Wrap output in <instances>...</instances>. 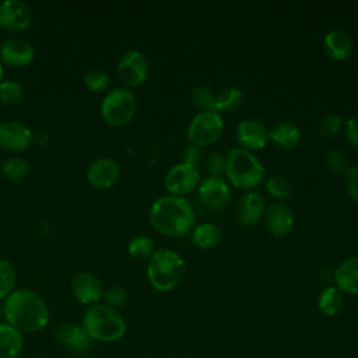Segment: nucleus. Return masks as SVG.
I'll return each mask as SVG.
<instances>
[{
    "label": "nucleus",
    "mask_w": 358,
    "mask_h": 358,
    "mask_svg": "<svg viewBox=\"0 0 358 358\" xmlns=\"http://www.w3.org/2000/svg\"><path fill=\"white\" fill-rule=\"evenodd\" d=\"M344 134L347 141L358 150V116L350 117L344 124Z\"/></svg>",
    "instance_id": "nucleus-39"
},
{
    "label": "nucleus",
    "mask_w": 358,
    "mask_h": 358,
    "mask_svg": "<svg viewBox=\"0 0 358 358\" xmlns=\"http://www.w3.org/2000/svg\"><path fill=\"white\" fill-rule=\"evenodd\" d=\"M85 178L96 189H109L120 178V165L110 157H99L88 165Z\"/></svg>",
    "instance_id": "nucleus-16"
},
{
    "label": "nucleus",
    "mask_w": 358,
    "mask_h": 358,
    "mask_svg": "<svg viewBox=\"0 0 358 358\" xmlns=\"http://www.w3.org/2000/svg\"><path fill=\"white\" fill-rule=\"evenodd\" d=\"M243 102V92L238 87L222 88L218 94H214L211 110L213 112H232L238 109Z\"/></svg>",
    "instance_id": "nucleus-26"
},
{
    "label": "nucleus",
    "mask_w": 358,
    "mask_h": 358,
    "mask_svg": "<svg viewBox=\"0 0 358 358\" xmlns=\"http://www.w3.org/2000/svg\"><path fill=\"white\" fill-rule=\"evenodd\" d=\"M148 220L157 232L169 238H179L193 229L196 214L185 197L166 194L152 201Z\"/></svg>",
    "instance_id": "nucleus-2"
},
{
    "label": "nucleus",
    "mask_w": 358,
    "mask_h": 358,
    "mask_svg": "<svg viewBox=\"0 0 358 358\" xmlns=\"http://www.w3.org/2000/svg\"><path fill=\"white\" fill-rule=\"evenodd\" d=\"M127 252L131 257L138 259V260L150 259L152 256V253L155 252V243L151 238H148L145 235H137L130 239V242L127 245Z\"/></svg>",
    "instance_id": "nucleus-29"
},
{
    "label": "nucleus",
    "mask_w": 358,
    "mask_h": 358,
    "mask_svg": "<svg viewBox=\"0 0 358 358\" xmlns=\"http://www.w3.org/2000/svg\"><path fill=\"white\" fill-rule=\"evenodd\" d=\"M81 327L92 341L115 343L126 334L123 316L105 303H95L85 309Z\"/></svg>",
    "instance_id": "nucleus-3"
},
{
    "label": "nucleus",
    "mask_w": 358,
    "mask_h": 358,
    "mask_svg": "<svg viewBox=\"0 0 358 358\" xmlns=\"http://www.w3.org/2000/svg\"><path fill=\"white\" fill-rule=\"evenodd\" d=\"M192 242L200 249H213L222 241V229L213 222H201L192 229Z\"/></svg>",
    "instance_id": "nucleus-24"
},
{
    "label": "nucleus",
    "mask_w": 358,
    "mask_h": 358,
    "mask_svg": "<svg viewBox=\"0 0 358 358\" xmlns=\"http://www.w3.org/2000/svg\"><path fill=\"white\" fill-rule=\"evenodd\" d=\"M29 164L20 157H10L1 164V175L10 182H22L29 176Z\"/></svg>",
    "instance_id": "nucleus-27"
},
{
    "label": "nucleus",
    "mask_w": 358,
    "mask_h": 358,
    "mask_svg": "<svg viewBox=\"0 0 358 358\" xmlns=\"http://www.w3.org/2000/svg\"><path fill=\"white\" fill-rule=\"evenodd\" d=\"M3 315L7 323L22 333H36L49 323V308L45 299L28 288L14 289L3 303Z\"/></svg>",
    "instance_id": "nucleus-1"
},
{
    "label": "nucleus",
    "mask_w": 358,
    "mask_h": 358,
    "mask_svg": "<svg viewBox=\"0 0 358 358\" xmlns=\"http://www.w3.org/2000/svg\"><path fill=\"white\" fill-rule=\"evenodd\" d=\"M3 73H4V71H3V63L0 62V83L3 81Z\"/></svg>",
    "instance_id": "nucleus-41"
},
{
    "label": "nucleus",
    "mask_w": 358,
    "mask_h": 358,
    "mask_svg": "<svg viewBox=\"0 0 358 358\" xmlns=\"http://www.w3.org/2000/svg\"><path fill=\"white\" fill-rule=\"evenodd\" d=\"M34 140L31 129L20 120H7L0 123V148L21 152L27 150Z\"/></svg>",
    "instance_id": "nucleus-14"
},
{
    "label": "nucleus",
    "mask_w": 358,
    "mask_h": 358,
    "mask_svg": "<svg viewBox=\"0 0 358 358\" xmlns=\"http://www.w3.org/2000/svg\"><path fill=\"white\" fill-rule=\"evenodd\" d=\"M24 348V334L7 322H0V358H17Z\"/></svg>",
    "instance_id": "nucleus-22"
},
{
    "label": "nucleus",
    "mask_w": 358,
    "mask_h": 358,
    "mask_svg": "<svg viewBox=\"0 0 358 358\" xmlns=\"http://www.w3.org/2000/svg\"><path fill=\"white\" fill-rule=\"evenodd\" d=\"M324 164L326 166L334 173H344L350 169V159L348 157L336 148H330L324 152Z\"/></svg>",
    "instance_id": "nucleus-33"
},
{
    "label": "nucleus",
    "mask_w": 358,
    "mask_h": 358,
    "mask_svg": "<svg viewBox=\"0 0 358 358\" xmlns=\"http://www.w3.org/2000/svg\"><path fill=\"white\" fill-rule=\"evenodd\" d=\"M83 83L85 88L91 92H105L110 85V77L106 71L101 69H91L84 74Z\"/></svg>",
    "instance_id": "nucleus-31"
},
{
    "label": "nucleus",
    "mask_w": 358,
    "mask_h": 358,
    "mask_svg": "<svg viewBox=\"0 0 358 358\" xmlns=\"http://www.w3.org/2000/svg\"><path fill=\"white\" fill-rule=\"evenodd\" d=\"M264 187H266L267 193L275 200H287L288 197H291L292 190H294L291 180L281 175L268 178L264 183Z\"/></svg>",
    "instance_id": "nucleus-28"
},
{
    "label": "nucleus",
    "mask_w": 358,
    "mask_h": 358,
    "mask_svg": "<svg viewBox=\"0 0 358 358\" xmlns=\"http://www.w3.org/2000/svg\"><path fill=\"white\" fill-rule=\"evenodd\" d=\"M224 175L235 187L250 190L263 182L266 169L253 152L235 147L225 154Z\"/></svg>",
    "instance_id": "nucleus-5"
},
{
    "label": "nucleus",
    "mask_w": 358,
    "mask_h": 358,
    "mask_svg": "<svg viewBox=\"0 0 358 358\" xmlns=\"http://www.w3.org/2000/svg\"><path fill=\"white\" fill-rule=\"evenodd\" d=\"M224 131L222 116L213 110H200L187 127V138L196 147L214 144Z\"/></svg>",
    "instance_id": "nucleus-7"
},
{
    "label": "nucleus",
    "mask_w": 358,
    "mask_h": 358,
    "mask_svg": "<svg viewBox=\"0 0 358 358\" xmlns=\"http://www.w3.org/2000/svg\"><path fill=\"white\" fill-rule=\"evenodd\" d=\"M266 211L264 197L255 190L245 192L236 204V218L245 227H253L263 220Z\"/></svg>",
    "instance_id": "nucleus-18"
},
{
    "label": "nucleus",
    "mask_w": 358,
    "mask_h": 358,
    "mask_svg": "<svg viewBox=\"0 0 358 358\" xmlns=\"http://www.w3.org/2000/svg\"><path fill=\"white\" fill-rule=\"evenodd\" d=\"M197 194L200 201L211 210L225 208L232 199L229 185L222 176L204 178L197 186Z\"/></svg>",
    "instance_id": "nucleus-10"
},
{
    "label": "nucleus",
    "mask_w": 358,
    "mask_h": 358,
    "mask_svg": "<svg viewBox=\"0 0 358 358\" xmlns=\"http://www.w3.org/2000/svg\"><path fill=\"white\" fill-rule=\"evenodd\" d=\"M263 220L267 231L275 238L288 235L294 228V214L291 208L280 201L271 203L266 208Z\"/></svg>",
    "instance_id": "nucleus-17"
},
{
    "label": "nucleus",
    "mask_w": 358,
    "mask_h": 358,
    "mask_svg": "<svg viewBox=\"0 0 358 358\" xmlns=\"http://www.w3.org/2000/svg\"><path fill=\"white\" fill-rule=\"evenodd\" d=\"M0 123H1V113H0Z\"/></svg>",
    "instance_id": "nucleus-42"
},
{
    "label": "nucleus",
    "mask_w": 358,
    "mask_h": 358,
    "mask_svg": "<svg viewBox=\"0 0 358 358\" xmlns=\"http://www.w3.org/2000/svg\"><path fill=\"white\" fill-rule=\"evenodd\" d=\"M17 284V273L11 262L0 259V299H6Z\"/></svg>",
    "instance_id": "nucleus-30"
},
{
    "label": "nucleus",
    "mask_w": 358,
    "mask_h": 358,
    "mask_svg": "<svg viewBox=\"0 0 358 358\" xmlns=\"http://www.w3.org/2000/svg\"><path fill=\"white\" fill-rule=\"evenodd\" d=\"M317 308L327 317L337 316L344 308L343 292L337 287L323 288L317 298Z\"/></svg>",
    "instance_id": "nucleus-25"
},
{
    "label": "nucleus",
    "mask_w": 358,
    "mask_h": 358,
    "mask_svg": "<svg viewBox=\"0 0 358 358\" xmlns=\"http://www.w3.org/2000/svg\"><path fill=\"white\" fill-rule=\"evenodd\" d=\"M185 273V260L175 250L157 249L148 259L147 278L157 291H172L182 282Z\"/></svg>",
    "instance_id": "nucleus-4"
},
{
    "label": "nucleus",
    "mask_w": 358,
    "mask_h": 358,
    "mask_svg": "<svg viewBox=\"0 0 358 358\" xmlns=\"http://www.w3.org/2000/svg\"><path fill=\"white\" fill-rule=\"evenodd\" d=\"M190 98L194 106H197L200 110H211V103L214 94L207 85H197L192 90Z\"/></svg>",
    "instance_id": "nucleus-36"
},
{
    "label": "nucleus",
    "mask_w": 358,
    "mask_h": 358,
    "mask_svg": "<svg viewBox=\"0 0 358 358\" xmlns=\"http://www.w3.org/2000/svg\"><path fill=\"white\" fill-rule=\"evenodd\" d=\"M57 344L71 350L73 352H87L91 348L92 340L87 336L81 324L66 322L62 323L53 333Z\"/></svg>",
    "instance_id": "nucleus-19"
},
{
    "label": "nucleus",
    "mask_w": 358,
    "mask_h": 358,
    "mask_svg": "<svg viewBox=\"0 0 358 358\" xmlns=\"http://www.w3.org/2000/svg\"><path fill=\"white\" fill-rule=\"evenodd\" d=\"M268 140L280 148L292 150L299 145L302 140V131L296 124L291 122H281L268 131Z\"/></svg>",
    "instance_id": "nucleus-23"
},
{
    "label": "nucleus",
    "mask_w": 358,
    "mask_h": 358,
    "mask_svg": "<svg viewBox=\"0 0 358 358\" xmlns=\"http://www.w3.org/2000/svg\"><path fill=\"white\" fill-rule=\"evenodd\" d=\"M137 112V98L126 87H115L101 102V116L109 126L122 127L131 122Z\"/></svg>",
    "instance_id": "nucleus-6"
},
{
    "label": "nucleus",
    "mask_w": 358,
    "mask_h": 358,
    "mask_svg": "<svg viewBox=\"0 0 358 358\" xmlns=\"http://www.w3.org/2000/svg\"><path fill=\"white\" fill-rule=\"evenodd\" d=\"M334 282L341 292L358 295V256L344 259L334 268Z\"/></svg>",
    "instance_id": "nucleus-21"
},
{
    "label": "nucleus",
    "mask_w": 358,
    "mask_h": 358,
    "mask_svg": "<svg viewBox=\"0 0 358 358\" xmlns=\"http://www.w3.org/2000/svg\"><path fill=\"white\" fill-rule=\"evenodd\" d=\"M35 59L34 45L21 36H10L0 45V62L10 67L21 69L29 66Z\"/></svg>",
    "instance_id": "nucleus-11"
},
{
    "label": "nucleus",
    "mask_w": 358,
    "mask_h": 358,
    "mask_svg": "<svg viewBox=\"0 0 358 358\" xmlns=\"http://www.w3.org/2000/svg\"><path fill=\"white\" fill-rule=\"evenodd\" d=\"M343 126V117L338 113H327L317 123V131L322 137L336 136Z\"/></svg>",
    "instance_id": "nucleus-34"
},
{
    "label": "nucleus",
    "mask_w": 358,
    "mask_h": 358,
    "mask_svg": "<svg viewBox=\"0 0 358 358\" xmlns=\"http://www.w3.org/2000/svg\"><path fill=\"white\" fill-rule=\"evenodd\" d=\"M117 77L126 88H136L145 83L150 71L148 60L140 50L124 52L117 62Z\"/></svg>",
    "instance_id": "nucleus-8"
},
{
    "label": "nucleus",
    "mask_w": 358,
    "mask_h": 358,
    "mask_svg": "<svg viewBox=\"0 0 358 358\" xmlns=\"http://www.w3.org/2000/svg\"><path fill=\"white\" fill-rule=\"evenodd\" d=\"M24 98V88L14 80H3L0 83V102L7 106L18 105Z\"/></svg>",
    "instance_id": "nucleus-32"
},
{
    "label": "nucleus",
    "mask_w": 358,
    "mask_h": 358,
    "mask_svg": "<svg viewBox=\"0 0 358 358\" xmlns=\"http://www.w3.org/2000/svg\"><path fill=\"white\" fill-rule=\"evenodd\" d=\"M105 305L117 309L123 305H126L127 299H129V294L126 291V288H123L122 285H112L109 288H106L103 291V298Z\"/></svg>",
    "instance_id": "nucleus-35"
},
{
    "label": "nucleus",
    "mask_w": 358,
    "mask_h": 358,
    "mask_svg": "<svg viewBox=\"0 0 358 358\" xmlns=\"http://www.w3.org/2000/svg\"><path fill=\"white\" fill-rule=\"evenodd\" d=\"M235 138L241 148L253 152L266 147L268 141V130L260 120L248 117L238 123L235 129Z\"/></svg>",
    "instance_id": "nucleus-15"
},
{
    "label": "nucleus",
    "mask_w": 358,
    "mask_h": 358,
    "mask_svg": "<svg viewBox=\"0 0 358 358\" xmlns=\"http://www.w3.org/2000/svg\"><path fill=\"white\" fill-rule=\"evenodd\" d=\"M323 49L329 59L344 62L352 53V39L343 29H330L323 38Z\"/></svg>",
    "instance_id": "nucleus-20"
},
{
    "label": "nucleus",
    "mask_w": 358,
    "mask_h": 358,
    "mask_svg": "<svg viewBox=\"0 0 358 358\" xmlns=\"http://www.w3.org/2000/svg\"><path fill=\"white\" fill-rule=\"evenodd\" d=\"M200 183V172L197 165L189 162H179L168 169L164 178V186L172 196L187 194L193 192Z\"/></svg>",
    "instance_id": "nucleus-9"
},
{
    "label": "nucleus",
    "mask_w": 358,
    "mask_h": 358,
    "mask_svg": "<svg viewBox=\"0 0 358 358\" xmlns=\"http://www.w3.org/2000/svg\"><path fill=\"white\" fill-rule=\"evenodd\" d=\"M345 189L348 196L358 203V165L350 166L345 172Z\"/></svg>",
    "instance_id": "nucleus-38"
},
{
    "label": "nucleus",
    "mask_w": 358,
    "mask_h": 358,
    "mask_svg": "<svg viewBox=\"0 0 358 358\" xmlns=\"http://www.w3.org/2000/svg\"><path fill=\"white\" fill-rule=\"evenodd\" d=\"M208 176H222L225 173V155L221 152H211L206 161Z\"/></svg>",
    "instance_id": "nucleus-37"
},
{
    "label": "nucleus",
    "mask_w": 358,
    "mask_h": 358,
    "mask_svg": "<svg viewBox=\"0 0 358 358\" xmlns=\"http://www.w3.org/2000/svg\"><path fill=\"white\" fill-rule=\"evenodd\" d=\"M32 22V11L21 0H4L0 3V27L10 32L25 31Z\"/></svg>",
    "instance_id": "nucleus-13"
},
{
    "label": "nucleus",
    "mask_w": 358,
    "mask_h": 358,
    "mask_svg": "<svg viewBox=\"0 0 358 358\" xmlns=\"http://www.w3.org/2000/svg\"><path fill=\"white\" fill-rule=\"evenodd\" d=\"M201 159V151L200 147H196L193 144L187 145L183 150V162H189L193 165H197V162Z\"/></svg>",
    "instance_id": "nucleus-40"
},
{
    "label": "nucleus",
    "mask_w": 358,
    "mask_h": 358,
    "mask_svg": "<svg viewBox=\"0 0 358 358\" xmlns=\"http://www.w3.org/2000/svg\"><path fill=\"white\" fill-rule=\"evenodd\" d=\"M103 284L98 275L90 271H80L71 280V292L74 298L87 306L99 303L103 298Z\"/></svg>",
    "instance_id": "nucleus-12"
}]
</instances>
